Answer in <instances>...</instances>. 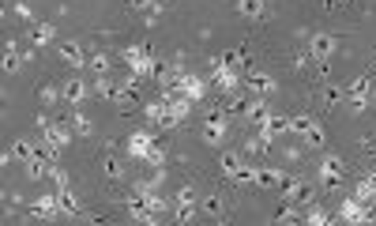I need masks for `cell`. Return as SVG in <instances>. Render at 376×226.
I'll use <instances>...</instances> for the list:
<instances>
[{
  "label": "cell",
  "mask_w": 376,
  "mask_h": 226,
  "mask_svg": "<svg viewBox=\"0 0 376 226\" xmlns=\"http://www.w3.org/2000/svg\"><path fill=\"white\" fill-rule=\"evenodd\" d=\"M38 132H42V143H49V148L57 151V155H61L64 148H68V143H72V136H75L68 121H49L46 113L38 117Z\"/></svg>",
  "instance_id": "obj_1"
},
{
  "label": "cell",
  "mask_w": 376,
  "mask_h": 226,
  "mask_svg": "<svg viewBox=\"0 0 376 226\" xmlns=\"http://www.w3.org/2000/svg\"><path fill=\"white\" fill-rule=\"evenodd\" d=\"M120 61H125V68L132 72V76H143V79H151L155 76V53L147 49L143 42H136V46H128L125 53H120Z\"/></svg>",
  "instance_id": "obj_2"
},
{
  "label": "cell",
  "mask_w": 376,
  "mask_h": 226,
  "mask_svg": "<svg viewBox=\"0 0 376 226\" xmlns=\"http://www.w3.org/2000/svg\"><path fill=\"white\" fill-rule=\"evenodd\" d=\"M226 132H230V113H226V110H211V113L204 117L199 136H204L207 148H222V143H226Z\"/></svg>",
  "instance_id": "obj_3"
},
{
  "label": "cell",
  "mask_w": 376,
  "mask_h": 226,
  "mask_svg": "<svg viewBox=\"0 0 376 226\" xmlns=\"http://www.w3.org/2000/svg\"><path fill=\"white\" fill-rule=\"evenodd\" d=\"M290 132H293V136H301V140H305V148H324V140H328L324 125H320L316 117H308V113L293 117V121H290Z\"/></svg>",
  "instance_id": "obj_4"
},
{
  "label": "cell",
  "mask_w": 376,
  "mask_h": 226,
  "mask_svg": "<svg viewBox=\"0 0 376 226\" xmlns=\"http://www.w3.org/2000/svg\"><path fill=\"white\" fill-rule=\"evenodd\" d=\"M282 196H286V204H293V207L316 204V189H313V181H305V178H286V185H282Z\"/></svg>",
  "instance_id": "obj_5"
},
{
  "label": "cell",
  "mask_w": 376,
  "mask_h": 226,
  "mask_svg": "<svg viewBox=\"0 0 376 226\" xmlns=\"http://www.w3.org/2000/svg\"><path fill=\"white\" fill-rule=\"evenodd\" d=\"M343 178H346V163L339 155L324 151V158H320V181H324V189H339Z\"/></svg>",
  "instance_id": "obj_6"
},
{
  "label": "cell",
  "mask_w": 376,
  "mask_h": 226,
  "mask_svg": "<svg viewBox=\"0 0 376 226\" xmlns=\"http://www.w3.org/2000/svg\"><path fill=\"white\" fill-rule=\"evenodd\" d=\"M245 91H249V95H256V98H271L275 91H278V83H275L271 72L249 68V72H245Z\"/></svg>",
  "instance_id": "obj_7"
},
{
  "label": "cell",
  "mask_w": 376,
  "mask_h": 226,
  "mask_svg": "<svg viewBox=\"0 0 376 226\" xmlns=\"http://www.w3.org/2000/svg\"><path fill=\"white\" fill-rule=\"evenodd\" d=\"M155 148H158V143H155V132H147V128H136V132L128 136V158H132V163H147Z\"/></svg>",
  "instance_id": "obj_8"
},
{
  "label": "cell",
  "mask_w": 376,
  "mask_h": 226,
  "mask_svg": "<svg viewBox=\"0 0 376 226\" xmlns=\"http://www.w3.org/2000/svg\"><path fill=\"white\" fill-rule=\"evenodd\" d=\"M308 53H313L316 61H331L335 53H339V38H335V34H328V31L308 34Z\"/></svg>",
  "instance_id": "obj_9"
},
{
  "label": "cell",
  "mask_w": 376,
  "mask_h": 226,
  "mask_svg": "<svg viewBox=\"0 0 376 226\" xmlns=\"http://www.w3.org/2000/svg\"><path fill=\"white\" fill-rule=\"evenodd\" d=\"M26 207H31V215L34 219H57V215H64V211H61V200H57V189H53V192H46V196H38V200H31V204H26Z\"/></svg>",
  "instance_id": "obj_10"
},
{
  "label": "cell",
  "mask_w": 376,
  "mask_h": 226,
  "mask_svg": "<svg viewBox=\"0 0 376 226\" xmlns=\"http://www.w3.org/2000/svg\"><path fill=\"white\" fill-rule=\"evenodd\" d=\"M87 98H94V87L87 83V79H68V83H64V102H68V106H75V110H79V106H83Z\"/></svg>",
  "instance_id": "obj_11"
},
{
  "label": "cell",
  "mask_w": 376,
  "mask_h": 226,
  "mask_svg": "<svg viewBox=\"0 0 376 226\" xmlns=\"http://www.w3.org/2000/svg\"><path fill=\"white\" fill-rule=\"evenodd\" d=\"M207 91H211V79H207V76H192V72H184V83H181V95H184V98L204 102V98H207Z\"/></svg>",
  "instance_id": "obj_12"
},
{
  "label": "cell",
  "mask_w": 376,
  "mask_h": 226,
  "mask_svg": "<svg viewBox=\"0 0 376 226\" xmlns=\"http://www.w3.org/2000/svg\"><path fill=\"white\" fill-rule=\"evenodd\" d=\"M57 53H61V61L68 64V68H87V61H90V53L79 46V42H61Z\"/></svg>",
  "instance_id": "obj_13"
},
{
  "label": "cell",
  "mask_w": 376,
  "mask_h": 226,
  "mask_svg": "<svg viewBox=\"0 0 376 226\" xmlns=\"http://www.w3.org/2000/svg\"><path fill=\"white\" fill-rule=\"evenodd\" d=\"M234 11L249 23H260L267 19V0H234Z\"/></svg>",
  "instance_id": "obj_14"
},
{
  "label": "cell",
  "mask_w": 376,
  "mask_h": 226,
  "mask_svg": "<svg viewBox=\"0 0 376 226\" xmlns=\"http://www.w3.org/2000/svg\"><path fill=\"white\" fill-rule=\"evenodd\" d=\"M282 185H286V174H282V170H275V166H256V189L271 192V189H282Z\"/></svg>",
  "instance_id": "obj_15"
},
{
  "label": "cell",
  "mask_w": 376,
  "mask_h": 226,
  "mask_svg": "<svg viewBox=\"0 0 376 226\" xmlns=\"http://www.w3.org/2000/svg\"><path fill=\"white\" fill-rule=\"evenodd\" d=\"M26 38H31V46L46 49V46L57 42V26H53V23H34L31 31H26Z\"/></svg>",
  "instance_id": "obj_16"
},
{
  "label": "cell",
  "mask_w": 376,
  "mask_h": 226,
  "mask_svg": "<svg viewBox=\"0 0 376 226\" xmlns=\"http://www.w3.org/2000/svg\"><path fill=\"white\" fill-rule=\"evenodd\" d=\"M173 207H199V189H196V181H181V185H177Z\"/></svg>",
  "instance_id": "obj_17"
},
{
  "label": "cell",
  "mask_w": 376,
  "mask_h": 226,
  "mask_svg": "<svg viewBox=\"0 0 376 226\" xmlns=\"http://www.w3.org/2000/svg\"><path fill=\"white\" fill-rule=\"evenodd\" d=\"M199 215H207V219H226V200L222 196H199Z\"/></svg>",
  "instance_id": "obj_18"
},
{
  "label": "cell",
  "mask_w": 376,
  "mask_h": 226,
  "mask_svg": "<svg viewBox=\"0 0 376 226\" xmlns=\"http://www.w3.org/2000/svg\"><path fill=\"white\" fill-rule=\"evenodd\" d=\"M87 72H90L94 79H98V76H113V57H110V53H90Z\"/></svg>",
  "instance_id": "obj_19"
},
{
  "label": "cell",
  "mask_w": 376,
  "mask_h": 226,
  "mask_svg": "<svg viewBox=\"0 0 376 226\" xmlns=\"http://www.w3.org/2000/svg\"><path fill=\"white\" fill-rule=\"evenodd\" d=\"M23 64H26V57L19 53V46H16V42H8V46H4V72H8V76H16Z\"/></svg>",
  "instance_id": "obj_20"
},
{
  "label": "cell",
  "mask_w": 376,
  "mask_h": 226,
  "mask_svg": "<svg viewBox=\"0 0 376 226\" xmlns=\"http://www.w3.org/2000/svg\"><path fill=\"white\" fill-rule=\"evenodd\" d=\"M290 121H293V117H286V113H271V121L263 125V132L278 140V136H286V132H290Z\"/></svg>",
  "instance_id": "obj_21"
},
{
  "label": "cell",
  "mask_w": 376,
  "mask_h": 226,
  "mask_svg": "<svg viewBox=\"0 0 376 226\" xmlns=\"http://www.w3.org/2000/svg\"><path fill=\"white\" fill-rule=\"evenodd\" d=\"M57 200H61V211H64V215H79V200H75L72 185H64V189H57Z\"/></svg>",
  "instance_id": "obj_22"
},
{
  "label": "cell",
  "mask_w": 376,
  "mask_h": 226,
  "mask_svg": "<svg viewBox=\"0 0 376 226\" xmlns=\"http://www.w3.org/2000/svg\"><path fill=\"white\" fill-rule=\"evenodd\" d=\"M38 98H42V106H57V102H64V87L42 83V87H38Z\"/></svg>",
  "instance_id": "obj_23"
},
{
  "label": "cell",
  "mask_w": 376,
  "mask_h": 226,
  "mask_svg": "<svg viewBox=\"0 0 376 226\" xmlns=\"http://www.w3.org/2000/svg\"><path fill=\"white\" fill-rule=\"evenodd\" d=\"M219 166H222V174L226 178H234L241 166H245V158H241L237 151H222V158H219Z\"/></svg>",
  "instance_id": "obj_24"
},
{
  "label": "cell",
  "mask_w": 376,
  "mask_h": 226,
  "mask_svg": "<svg viewBox=\"0 0 376 226\" xmlns=\"http://www.w3.org/2000/svg\"><path fill=\"white\" fill-rule=\"evenodd\" d=\"M301 219H305V222H313V226H328V222H335V215H331V211L316 207V204H308V211H305Z\"/></svg>",
  "instance_id": "obj_25"
},
{
  "label": "cell",
  "mask_w": 376,
  "mask_h": 226,
  "mask_svg": "<svg viewBox=\"0 0 376 226\" xmlns=\"http://www.w3.org/2000/svg\"><path fill=\"white\" fill-rule=\"evenodd\" d=\"M68 125H72V132H75V136H83V140H87V136H94V121H87V117L79 113V110L68 117Z\"/></svg>",
  "instance_id": "obj_26"
},
{
  "label": "cell",
  "mask_w": 376,
  "mask_h": 226,
  "mask_svg": "<svg viewBox=\"0 0 376 226\" xmlns=\"http://www.w3.org/2000/svg\"><path fill=\"white\" fill-rule=\"evenodd\" d=\"M11 155H16L19 163L26 166V163H34V158H38V148H34V143H26V140H19L16 148H11Z\"/></svg>",
  "instance_id": "obj_27"
},
{
  "label": "cell",
  "mask_w": 376,
  "mask_h": 226,
  "mask_svg": "<svg viewBox=\"0 0 376 226\" xmlns=\"http://www.w3.org/2000/svg\"><path fill=\"white\" fill-rule=\"evenodd\" d=\"M49 181H53V189H64V185H72L68 170H64V166H57V163L49 166Z\"/></svg>",
  "instance_id": "obj_28"
},
{
  "label": "cell",
  "mask_w": 376,
  "mask_h": 226,
  "mask_svg": "<svg viewBox=\"0 0 376 226\" xmlns=\"http://www.w3.org/2000/svg\"><path fill=\"white\" fill-rule=\"evenodd\" d=\"M105 174H110L113 181H125V163H120V158H105Z\"/></svg>",
  "instance_id": "obj_29"
},
{
  "label": "cell",
  "mask_w": 376,
  "mask_h": 226,
  "mask_svg": "<svg viewBox=\"0 0 376 226\" xmlns=\"http://www.w3.org/2000/svg\"><path fill=\"white\" fill-rule=\"evenodd\" d=\"M339 102H346V87H328L324 91V106H339Z\"/></svg>",
  "instance_id": "obj_30"
},
{
  "label": "cell",
  "mask_w": 376,
  "mask_h": 226,
  "mask_svg": "<svg viewBox=\"0 0 376 226\" xmlns=\"http://www.w3.org/2000/svg\"><path fill=\"white\" fill-rule=\"evenodd\" d=\"M199 215V207H173V222H192Z\"/></svg>",
  "instance_id": "obj_31"
},
{
  "label": "cell",
  "mask_w": 376,
  "mask_h": 226,
  "mask_svg": "<svg viewBox=\"0 0 376 226\" xmlns=\"http://www.w3.org/2000/svg\"><path fill=\"white\" fill-rule=\"evenodd\" d=\"M16 16L23 19V23H31L34 16H31V4H26V0H19V4H16Z\"/></svg>",
  "instance_id": "obj_32"
},
{
  "label": "cell",
  "mask_w": 376,
  "mask_h": 226,
  "mask_svg": "<svg viewBox=\"0 0 376 226\" xmlns=\"http://www.w3.org/2000/svg\"><path fill=\"white\" fill-rule=\"evenodd\" d=\"M324 4H328V8H343V4H346V0H324Z\"/></svg>",
  "instance_id": "obj_33"
},
{
  "label": "cell",
  "mask_w": 376,
  "mask_h": 226,
  "mask_svg": "<svg viewBox=\"0 0 376 226\" xmlns=\"http://www.w3.org/2000/svg\"><path fill=\"white\" fill-rule=\"evenodd\" d=\"M369 181H372V192H376V174H369Z\"/></svg>",
  "instance_id": "obj_34"
}]
</instances>
